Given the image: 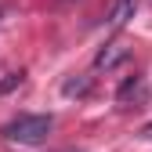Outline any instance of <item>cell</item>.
I'll return each instance as SVG.
<instances>
[{
    "instance_id": "obj_5",
    "label": "cell",
    "mask_w": 152,
    "mask_h": 152,
    "mask_svg": "<svg viewBox=\"0 0 152 152\" xmlns=\"http://www.w3.org/2000/svg\"><path fill=\"white\" fill-rule=\"evenodd\" d=\"M130 94H141V80H127V83L120 87V94H116V98H120V102H127Z\"/></svg>"
},
{
    "instance_id": "obj_7",
    "label": "cell",
    "mask_w": 152,
    "mask_h": 152,
    "mask_svg": "<svg viewBox=\"0 0 152 152\" xmlns=\"http://www.w3.org/2000/svg\"><path fill=\"white\" fill-rule=\"evenodd\" d=\"M145 138H152V127H145Z\"/></svg>"
},
{
    "instance_id": "obj_3",
    "label": "cell",
    "mask_w": 152,
    "mask_h": 152,
    "mask_svg": "<svg viewBox=\"0 0 152 152\" xmlns=\"http://www.w3.org/2000/svg\"><path fill=\"white\" fill-rule=\"evenodd\" d=\"M134 7H138V0H116L112 11H109V26L112 29H123L130 18H134Z\"/></svg>"
},
{
    "instance_id": "obj_1",
    "label": "cell",
    "mask_w": 152,
    "mask_h": 152,
    "mask_svg": "<svg viewBox=\"0 0 152 152\" xmlns=\"http://www.w3.org/2000/svg\"><path fill=\"white\" fill-rule=\"evenodd\" d=\"M51 127H54L51 116H18L4 127V138L18 141V145H40V141H47Z\"/></svg>"
},
{
    "instance_id": "obj_6",
    "label": "cell",
    "mask_w": 152,
    "mask_h": 152,
    "mask_svg": "<svg viewBox=\"0 0 152 152\" xmlns=\"http://www.w3.org/2000/svg\"><path fill=\"white\" fill-rule=\"evenodd\" d=\"M18 83H22V72H11L7 80H0V94H7V91H11V87H18Z\"/></svg>"
},
{
    "instance_id": "obj_4",
    "label": "cell",
    "mask_w": 152,
    "mask_h": 152,
    "mask_svg": "<svg viewBox=\"0 0 152 152\" xmlns=\"http://www.w3.org/2000/svg\"><path fill=\"white\" fill-rule=\"evenodd\" d=\"M62 94L65 98H83V94H91V76H72V80H65Z\"/></svg>"
},
{
    "instance_id": "obj_2",
    "label": "cell",
    "mask_w": 152,
    "mask_h": 152,
    "mask_svg": "<svg viewBox=\"0 0 152 152\" xmlns=\"http://www.w3.org/2000/svg\"><path fill=\"white\" fill-rule=\"evenodd\" d=\"M127 47L123 44H109L105 51H98V58H94V69H116L120 62H127Z\"/></svg>"
}]
</instances>
